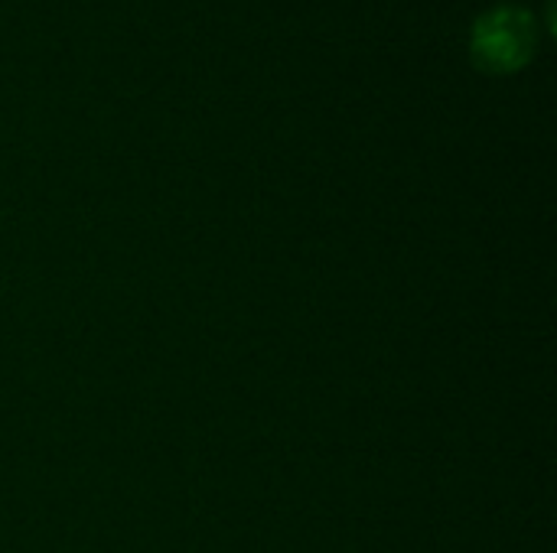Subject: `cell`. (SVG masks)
I'll return each mask as SVG.
<instances>
[{"mask_svg": "<svg viewBox=\"0 0 557 553\" xmlns=\"http://www.w3.org/2000/svg\"><path fill=\"white\" fill-rule=\"evenodd\" d=\"M476 59L490 68H516L535 49V20L522 7H496L473 26Z\"/></svg>", "mask_w": 557, "mask_h": 553, "instance_id": "cell-1", "label": "cell"}]
</instances>
